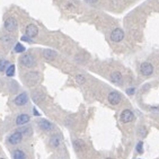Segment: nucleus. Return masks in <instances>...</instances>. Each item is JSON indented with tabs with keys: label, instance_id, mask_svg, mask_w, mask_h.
Here are the masks:
<instances>
[{
	"label": "nucleus",
	"instance_id": "obj_1",
	"mask_svg": "<svg viewBox=\"0 0 159 159\" xmlns=\"http://www.w3.org/2000/svg\"><path fill=\"white\" fill-rule=\"evenodd\" d=\"M19 62H20V64H22L23 67L33 68L36 64V59H35L34 54H32V53H25L24 56H22L19 58Z\"/></svg>",
	"mask_w": 159,
	"mask_h": 159
},
{
	"label": "nucleus",
	"instance_id": "obj_2",
	"mask_svg": "<svg viewBox=\"0 0 159 159\" xmlns=\"http://www.w3.org/2000/svg\"><path fill=\"white\" fill-rule=\"evenodd\" d=\"M23 136H24V134H23L20 131H15V132H13L11 134L8 136L7 142L9 144H11V146H16V144H18L22 142Z\"/></svg>",
	"mask_w": 159,
	"mask_h": 159
},
{
	"label": "nucleus",
	"instance_id": "obj_3",
	"mask_svg": "<svg viewBox=\"0 0 159 159\" xmlns=\"http://www.w3.org/2000/svg\"><path fill=\"white\" fill-rule=\"evenodd\" d=\"M37 126L42 130V131H45V132H50L52 130L54 129V124L52 122H50L46 118H41L36 122Z\"/></svg>",
	"mask_w": 159,
	"mask_h": 159
},
{
	"label": "nucleus",
	"instance_id": "obj_4",
	"mask_svg": "<svg viewBox=\"0 0 159 159\" xmlns=\"http://www.w3.org/2000/svg\"><path fill=\"white\" fill-rule=\"evenodd\" d=\"M134 120V113L131 110H123L120 114V121L122 123H130Z\"/></svg>",
	"mask_w": 159,
	"mask_h": 159
},
{
	"label": "nucleus",
	"instance_id": "obj_5",
	"mask_svg": "<svg viewBox=\"0 0 159 159\" xmlns=\"http://www.w3.org/2000/svg\"><path fill=\"white\" fill-rule=\"evenodd\" d=\"M40 80V74L36 72V71H33V72H28V74H25V81L28 86H33L35 85L37 81Z\"/></svg>",
	"mask_w": 159,
	"mask_h": 159
},
{
	"label": "nucleus",
	"instance_id": "obj_6",
	"mask_svg": "<svg viewBox=\"0 0 159 159\" xmlns=\"http://www.w3.org/2000/svg\"><path fill=\"white\" fill-rule=\"evenodd\" d=\"M124 36H125V34H124L123 30H121V28H114L111 33V40L113 42H115V43L121 42L124 38Z\"/></svg>",
	"mask_w": 159,
	"mask_h": 159
},
{
	"label": "nucleus",
	"instance_id": "obj_7",
	"mask_svg": "<svg viewBox=\"0 0 159 159\" xmlns=\"http://www.w3.org/2000/svg\"><path fill=\"white\" fill-rule=\"evenodd\" d=\"M140 72H141V74H143L146 77H149V76H151L152 72H154V66H152L150 62L141 63Z\"/></svg>",
	"mask_w": 159,
	"mask_h": 159
},
{
	"label": "nucleus",
	"instance_id": "obj_8",
	"mask_svg": "<svg viewBox=\"0 0 159 159\" xmlns=\"http://www.w3.org/2000/svg\"><path fill=\"white\" fill-rule=\"evenodd\" d=\"M27 103H28V95L26 92H22L17 95L14 99V104L16 106H25Z\"/></svg>",
	"mask_w": 159,
	"mask_h": 159
},
{
	"label": "nucleus",
	"instance_id": "obj_9",
	"mask_svg": "<svg viewBox=\"0 0 159 159\" xmlns=\"http://www.w3.org/2000/svg\"><path fill=\"white\" fill-rule=\"evenodd\" d=\"M107 99L110 102V104H112V105H117V104L121 103L122 97H121V94L118 92H111L108 94Z\"/></svg>",
	"mask_w": 159,
	"mask_h": 159
},
{
	"label": "nucleus",
	"instance_id": "obj_10",
	"mask_svg": "<svg viewBox=\"0 0 159 159\" xmlns=\"http://www.w3.org/2000/svg\"><path fill=\"white\" fill-rule=\"evenodd\" d=\"M5 28L6 31L8 32H15L17 30V22H16L15 18H13V17H9V18L6 19V22H5Z\"/></svg>",
	"mask_w": 159,
	"mask_h": 159
},
{
	"label": "nucleus",
	"instance_id": "obj_11",
	"mask_svg": "<svg viewBox=\"0 0 159 159\" xmlns=\"http://www.w3.org/2000/svg\"><path fill=\"white\" fill-rule=\"evenodd\" d=\"M25 33L28 37L33 38V37L37 36V34H38V28H37V26L34 25V24H28V25L26 26Z\"/></svg>",
	"mask_w": 159,
	"mask_h": 159
},
{
	"label": "nucleus",
	"instance_id": "obj_12",
	"mask_svg": "<svg viewBox=\"0 0 159 159\" xmlns=\"http://www.w3.org/2000/svg\"><path fill=\"white\" fill-rule=\"evenodd\" d=\"M30 121H31V116L28 114H26V113H22V114H19L16 117V124L18 126L26 125Z\"/></svg>",
	"mask_w": 159,
	"mask_h": 159
},
{
	"label": "nucleus",
	"instance_id": "obj_13",
	"mask_svg": "<svg viewBox=\"0 0 159 159\" xmlns=\"http://www.w3.org/2000/svg\"><path fill=\"white\" fill-rule=\"evenodd\" d=\"M60 144H61V137L59 134H53L51 138H50V146L52 148H58Z\"/></svg>",
	"mask_w": 159,
	"mask_h": 159
},
{
	"label": "nucleus",
	"instance_id": "obj_14",
	"mask_svg": "<svg viewBox=\"0 0 159 159\" xmlns=\"http://www.w3.org/2000/svg\"><path fill=\"white\" fill-rule=\"evenodd\" d=\"M72 144H74V148L76 151H84L86 148V144L85 142L82 140H80V139H74V142H72Z\"/></svg>",
	"mask_w": 159,
	"mask_h": 159
},
{
	"label": "nucleus",
	"instance_id": "obj_15",
	"mask_svg": "<svg viewBox=\"0 0 159 159\" xmlns=\"http://www.w3.org/2000/svg\"><path fill=\"white\" fill-rule=\"evenodd\" d=\"M56 56H58V53L56 51H53V50H50V49H46V50L43 51V56L46 60H50V61L56 59Z\"/></svg>",
	"mask_w": 159,
	"mask_h": 159
},
{
	"label": "nucleus",
	"instance_id": "obj_16",
	"mask_svg": "<svg viewBox=\"0 0 159 159\" xmlns=\"http://www.w3.org/2000/svg\"><path fill=\"white\" fill-rule=\"evenodd\" d=\"M13 159H27L26 154L22 149H15L13 152Z\"/></svg>",
	"mask_w": 159,
	"mask_h": 159
},
{
	"label": "nucleus",
	"instance_id": "obj_17",
	"mask_svg": "<svg viewBox=\"0 0 159 159\" xmlns=\"http://www.w3.org/2000/svg\"><path fill=\"white\" fill-rule=\"evenodd\" d=\"M122 74L121 72H118V71H114V72H112L111 74V81L114 82V84H120V82L122 81Z\"/></svg>",
	"mask_w": 159,
	"mask_h": 159
},
{
	"label": "nucleus",
	"instance_id": "obj_18",
	"mask_svg": "<svg viewBox=\"0 0 159 159\" xmlns=\"http://www.w3.org/2000/svg\"><path fill=\"white\" fill-rule=\"evenodd\" d=\"M32 98H33V100L35 102V103L38 104L44 99V95H43L42 92H35L33 95H32Z\"/></svg>",
	"mask_w": 159,
	"mask_h": 159
},
{
	"label": "nucleus",
	"instance_id": "obj_19",
	"mask_svg": "<svg viewBox=\"0 0 159 159\" xmlns=\"http://www.w3.org/2000/svg\"><path fill=\"white\" fill-rule=\"evenodd\" d=\"M9 67V62L6 59H0V72H4Z\"/></svg>",
	"mask_w": 159,
	"mask_h": 159
},
{
	"label": "nucleus",
	"instance_id": "obj_20",
	"mask_svg": "<svg viewBox=\"0 0 159 159\" xmlns=\"http://www.w3.org/2000/svg\"><path fill=\"white\" fill-rule=\"evenodd\" d=\"M14 74H15V66H14V64H10V66L7 68V70H6V76H7V77H13Z\"/></svg>",
	"mask_w": 159,
	"mask_h": 159
},
{
	"label": "nucleus",
	"instance_id": "obj_21",
	"mask_svg": "<svg viewBox=\"0 0 159 159\" xmlns=\"http://www.w3.org/2000/svg\"><path fill=\"white\" fill-rule=\"evenodd\" d=\"M25 46L22 44V43H17V44L15 45V48H14V51L16 52V53H23V52H25Z\"/></svg>",
	"mask_w": 159,
	"mask_h": 159
},
{
	"label": "nucleus",
	"instance_id": "obj_22",
	"mask_svg": "<svg viewBox=\"0 0 159 159\" xmlns=\"http://www.w3.org/2000/svg\"><path fill=\"white\" fill-rule=\"evenodd\" d=\"M136 150H137L138 154H143V141H139L138 142Z\"/></svg>",
	"mask_w": 159,
	"mask_h": 159
},
{
	"label": "nucleus",
	"instance_id": "obj_23",
	"mask_svg": "<svg viewBox=\"0 0 159 159\" xmlns=\"http://www.w3.org/2000/svg\"><path fill=\"white\" fill-rule=\"evenodd\" d=\"M74 78H76V81H77L78 84H85V81H86L85 76H82V74H77Z\"/></svg>",
	"mask_w": 159,
	"mask_h": 159
},
{
	"label": "nucleus",
	"instance_id": "obj_24",
	"mask_svg": "<svg viewBox=\"0 0 159 159\" xmlns=\"http://www.w3.org/2000/svg\"><path fill=\"white\" fill-rule=\"evenodd\" d=\"M138 132H139V136H141V137H146L147 136V129L144 128V126H141V128H139V130H138Z\"/></svg>",
	"mask_w": 159,
	"mask_h": 159
},
{
	"label": "nucleus",
	"instance_id": "obj_25",
	"mask_svg": "<svg viewBox=\"0 0 159 159\" xmlns=\"http://www.w3.org/2000/svg\"><path fill=\"white\" fill-rule=\"evenodd\" d=\"M20 132H22L23 134H31V132H32V129L31 128H23L22 130H20Z\"/></svg>",
	"mask_w": 159,
	"mask_h": 159
},
{
	"label": "nucleus",
	"instance_id": "obj_26",
	"mask_svg": "<svg viewBox=\"0 0 159 159\" xmlns=\"http://www.w3.org/2000/svg\"><path fill=\"white\" fill-rule=\"evenodd\" d=\"M134 92H136V88H129V89H126V94H128V95H130V96H131V95H133Z\"/></svg>",
	"mask_w": 159,
	"mask_h": 159
},
{
	"label": "nucleus",
	"instance_id": "obj_27",
	"mask_svg": "<svg viewBox=\"0 0 159 159\" xmlns=\"http://www.w3.org/2000/svg\"><path fill=\"white\" fill-rule=\"evenodd\" d=\"M20 40H22L23 42H28V43L32 41V40H31V37H28L27 35H25V36H22V38H20Z\"/></svg>",
	"mask_w": 159,
	"mask_h": 159
},
{
	"label": "nucleus",
	"instance_id": "obj_28",
	"mask_svg": "<svg viewBox=\"0 0 159 159\" xmlns=\"http://www.w3.org/2000/svg\"><path fill=\"white\" fill-rule=\"evenodd\" d=\"M33 113H34V115H35V116H40V113H38V111H37L35 107L33 108Z\"/></svg>",
	"mask_w": 159,
	"mask_h": 159
},
{
	"label": "nucleus",
	"instance_id": "obj_29",
	"mask_svg": "<svg viewBox=\"0 0 159 159\" xmlns=\"http://www.w3.org/2000/svg\"><path fill=\"white\" fill-rule=\"evenodd\" d=\"M88 4H95V2H97V0H86Z\"/></svg>",
	"mask_w": 159,
	"mask_h": 159
},
{
	"label": "nucleus",
	"instance_id": "obj_30",
	"mask_svg": "<svg viewBox=\"0 0 159 159\" xmlns=\"http://www.w3.org/2000/svg\"><path fill=\"white\" fill-rule=\"evenodd\" d=\"M105 159H113V158H105Z\"/></svg>",
	"mask_w": 159,
	"mask_h": 159
},
{
	"label": "nucleus",
	"instance_id": "obj_31",
	"mask_svg": "<svg viewBox=\"0 0 159 159\" xmlns=\"http://www.w3.org/2000/svg\"><path fill=\"white\" fill-rule=\"evenodd\" d=\"M0 159H5V158H2V157H1V158H0Z\"/></svg>",
	"mask_w": 159,
	"mask_h": 159
}]
</instances>
